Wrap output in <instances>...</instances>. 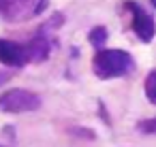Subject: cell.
I'll list each match as a JSON object with an SVG mask.
<instances>
[{
  "label": "cell",
  "instance_id": "obj_1",
  "mask_svg": "<svg viewBox=\"0 0 156 147\" xmlns=\"http://www.w3.org/2000/svg\"><path fill=\"white\" fill-rule=\"evenodd\" d=\"M92 70L98 79H118L135 70V60L124 49H101L92 60Z\"/></svg>",
  "mask_w": 156,
  "mask_h": 147
},
{
  "label": "cell",
  "instance_id": "obj_2",
  "mask_svg": "<svg viewBox=\"0 0 156 147\" xmlns=\"http://www.w3.org/2000/svg\"><path fill=\"white\" fill-rule=\"evenodd\" d=\"M39 107H41V98L24 87H15L0 94V111L2 113H26V111H37Z\"/></svg>",
  "mask_w": 156,
  "mask_h": 147
},
{
  "label": "cell",
  "instance_id": "obj_3",
  "mask_svg": "<svg viewBox=\"0 0 156 147\" xmlns=\"http://www.w3.org/2000/svg\"><path fill=\"white\" fill-rule=\"evenodd\" d=\"M124 7H126V9L130 11V15H133V32L139 36V41L150 43V41L156 36V22H154V17H152L150 13H145V11L141 9V5L133 2V0H126Z\"/></svg>",
  "mask_w": 156,
  "mask_h": 147
},
{
  "label": "cell",
  "instance_id": "obj_4",
  "mask_svg": "<svg viewBox=\"0 0 156 147\" xmlns=\"http://www.w3.org/2000/svg\"><path fill=\"white\" fill-rule=\"evenodd\" d=\"M0 62L7 66H15L22 68L30 62V53H28V45L9 41V39H0Z\"/></svg>",
  "mask_w": 156,
  "mask_h": 147
},
{
  "label": "cell",
  "instance_id": "obj_5",
  "mask_svg": "<svg viewBox=\"0 0 156 147\" xmlns=\"http://www.w3.org/2000/svg\"><path fill=\"white\" fill-rule=\"evenodd\" d=\"M107 39H109V32H107L105 26H94V28L90 30V34H88L90 45H92L94 49H98V51L107 45Z\"/></svg>",
  "mask_w": 156,
  "mask_h": 147
},
{
  "label": "cell",
  "instance_id": "obj_6",
  "mask_svg": "<svg viewBox=\"0 0 156 147\" xmlns=\"http://www.w3.org/2000/svg\"><path fill=\"white\" fill-rule=\"evenodd\" d=\"M145 96L152 104H156V68L150 70L145 77Z\"/></svg>",
  "mask_w": 156,
  "mask_h": 147
},
{
  "label": "cell",
  "instance_id": "obj_7",
  "mask_svg": "<svg viewBox=\"0 0 156 147\" xmlns=\"http://www.w3.org/2000/svg\"><path fill=\"white\" fill-rule=\"evenodd\" d=\"M137 128H139L143 134H156V117H152V119H141V121L137 124Z\"/></svg>",
  "mask_w": 156,
  "mask_h": 147
},
{
  "label": "cell",
  "instance_id": "obj_8",
  "mask_svg": "<svg viewBox=\"0 0 156 147\" xmlns=\"http://www.w3.org/2000/svg\"><path fill=\"white\" fill-rule=\"evenodd\" d=\"M7 77H9V75H7V73H2V70H0V85H2V83H5V81H7Z\"/></svg>",
  "mask_w": 156,
  "mask_h": 147
},
{
  "label": "cell",
  "instance_id": "obj_9",
  "mask_svg": "<svg viewBox=\"0 0 156 147\" xmlns=\"http://www.w3.org/2000/svg\"><path fill=\"white\" fill-rule=\"evenodd\" d=\"M150 2H152V7H154V9H156V0H150Z\"/></svg>",
  "mask_w": 156,
  "mask_h": 147
},
{
  "label": "cell",
  "instance_id": "obj_10",
  "mask_svg": "<svg viewBox=\"0 0 156 147\" xmlns=\"http://www.w3.org/2000/svg\"><path fill=\"white\" fill-rule=\"evenodd\" d=\"M0 2H2V0H0Z\"/></svg>",
  "mask_w": 156,
  "mask_h": 147
}]
</instances>
